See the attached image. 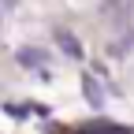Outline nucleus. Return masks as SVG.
Masks as SVG:
<instances>
[{
  "instance_id": "1",
  "label": "nucleus",
  "mask_w": 134,
  "mask_h": 134,
  "mask_svg": "<svg viewBox=\"0 0 134 134\" xmlns=\"http://www.w3.org/2000/svg\"><path fill=\"white\" fill-rule=\"evenodd\" d=\"M82 90H86V100H90L93 108H100V104H104V93H100V86H97L93 78H82Z\"/></svg>"
},
{
  "instance_id": "2",
  "label": "nucleus",
  "mask_w": 134,
  "mask_h": 134,
  "mask_svg": "<svg viewBox=\"0 0 134 134\" xmlns=\"http://www.w3.org/2000/svg\"><path fill=\"white\" fill-rule=\"evenodd\" d=\"M19 63H26V67L45 63V52H30V48H23V52H19Z\"/></svg>"
},
{
  "instance_id": "3",
  "label": "nucleus",
  "mask_w": 134,
  "mask_h": 134,
  "mask_svg": "<svg viewBox=\"0 0 134 134\" xmlns=\"http://www.w3.org/2000/svg\"><path fill=\"white\" fill-rule=\"evenodd\" d=\"M60 45H63V48H67L71 56H82V48H78V41L71 37V34H60Z\"/></svg>"
}]
</instances>
